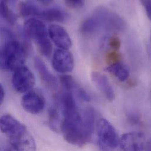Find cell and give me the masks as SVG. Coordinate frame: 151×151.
<instances>
[{"mask_svg":"<svg viewBox=\"0 0 151 151\" xmlns=\"http://www.w3.org/2000/svg\"><path fill=\"white\" fill-rule=\"evenodd\" d=\"M64 119L61 122V131L64 139L69 144L81 147L88 143L85 133L82 116L78 108L62 110Z\"/></svg>","mask_w":151,"mask_h":151,"instance_id":"cell-1","label":"cell"},{"mask_svg":"<svg viewBox=\"0 0 151 151\" xmlns=\"http://www.w3.org/2000/svg\"><path fill=\"white\" fill-rule=\"evenodd\" d=\"M27 51L25 47L18 41H7L0 47V69L15 71L24 66Z\"/></svg>","mask_w":151,"mask_h":151,"instance_id":"cell-2","label":"cell"},{"mask_svg":"<svg viewBox=\"0 0 151 151\" xmlns=\"http://www.w3.org/2000/svg\"><path fill=\"white\" fill-rule=\"evenodd\" d=\"M98 20L100 27L112 32H122L127 27L125 21L119 15L103 7H98L93 15Z\"/></svg>","mask_w":151,"mask_h":151,"instance_id":"cell-3","label":"cell"},{"mask_svg":"<svg viewBox=\"0 0 151 151\" xmlns=\"http://www.w3.org/2000/svg\"><path fill=\"white\" fill-rule=\"evenodd\" d=\"M96 133L99 144L105 148L114 149L119 143L116 130L106 119H99L96 124Z\"/></svg>","mask_w":151,"mask_h":151,"instance_id":"cell-4","label":"cell"},{"mask_svg":"<svg viewBox=\"0 0 151 151\" xmlns=\"http://www.w3.org/2000/svg\"><path fill=\"white\" fill-rule=\"evenodd\" d=\"M12 83L18 92L27 93L33 88L35 83V78L29 68L23 66L14 71Z\"/></svg>","mask_w":151,"mask_h":151,"instance_id":"cell-5","label":"cell"},{"mask_svg":"<svg viewBox=\"0 0 151 151\" xmlns=\"http://www.w3.org/2000/svg\"><path fill=\"white\" fill-rule=\"evenodd\" d=\"M24 31L26 35L38 44L48 39V32L45 24L36 18H30L24 24Z\"/></svg>","mask_w":151,"mask_h":151,"instance_id":"cell-6","label":"cell"},{"mask_svg":"<svg viewBox=\"0 0 151 151\" xmlns=\"http://www.w3.org/2000/svg\"><path fill=\"white\" fill-rule=\"evenodd\" d=\"M146 135L142 132H132L124 134L119 144L123 151H142L147 144Z\"/></svg>","mask_w":151,"mask_h":151,"instance_id":"cell-7","label":"cell"},{"mask_svg":"<svg viewBox=\"0 0 151 151\" xmlns=\"http://www.w3.org/2000/svg\"><path fill=\"white\" fill-rule=\"evenodd\" d=\"M22 108L31 114H38L42 112L45 106V100L40 92L31 90L22 97Z\"/></svg>","mask_w":151,"mask_h":151,"instance_id":"cell-8","label":"cell"},{"mask_svg":"<svg viewBox=\"0 0 151 151\" xmlns=\"http://www.w3.org/2000/svg\"><path fill=\"white\" fill-rule=\"evenodd\" d=\"M52 65L58 73L65 74L71 72L74 67L73 55L68 50L58 49L53 54Z\"/></svg>","mask_w":151,"mask_h":151,"instance_id":"cell-9","label":"cell"},{"mask_svg":"<svg viewBox=\"0 0 151 151\" xmlns=\"http://www.w3.org/2000/svg\"><path fill=\"white\" fill-rule=\"evenodd\" d=\"M48 34L54 43L60 49L68 50L72 46L71 39L65 30L61 25L52 24L48 29Z\"/></svg>","mask_w":151,"mask_h":151,"instance_id":"cell-10","label":"cell"},{"mask_svg":"<svg viewBox=\"0 0 151 151\" xmlns=\"http://www.w3.org/2000/svg\"><path fill=\"white\" fill-rule=\"evenodd\" d=\"M27 127L9 114L0 117V131L8 138L26 130Z\"/></svg>","mask_w":151,"mask_h":151,"instance_id":"cell-11","label":"cell"},{"mask_svg":"<svg viewBox=\"0 0 151 151\" xmlns=\"http://www.w3.org/2000/svg\"><path fill=\"white\" fill-rule=\"evenodd\" d=\"M9 142L16 151H36V144L28 129L9 138Z\"/></svg>","mask_w":151,"mask_h":151,"instance_id":"cell-12","label":"cell"},{"mask_svg":"<svg viewBox=\"0 0 151 151\" xmlns=\"http://www.w3.org/2000/svg\"><path fill=\"white\" fill-rule=\"evenodd\" d=\"M34 65L45 85L51 91L57 90L58 86L57 79L48 70L44 61L40 58L36 57L34 58Z\"/></svg>","mask_w":151,"mask_h":151,"instance_id":"cell-13","label":"cell"},{"mask_svg":"<svg viewBox=\"0 0 151 151\" xmlns=\"http://www.w3.org/2000/svg\"><path fill=\"white\" fill-rule=\"evenodd\" d=\"M93 83L105 97L110 102L115 99V93L106 76L98 72H93L91 74Z\"/></svg>","mask_w":151,"mask_h":151,"instance_id":"cell-14","label":"cell"},{"mask_svg":"<svg viewBox=\"0 0 151 151\" xmlns=\"http://www.w3.org/2000/svg\"><path fill=\"white\" fill-rule=\"evenodd\" d=\"M82 119L86 138L88 142H89L92 139L95 129V110L91 107H88L86 108L84 111Z\"/></svg>","mask_w":151,"mask_h":151,"instance_id":"cell-15","label":"cell"},{"mask_svg":"<svg viewBox=\"0 0 151 151\" xmlns=\"http://www.w3.org/2000/svg\"><path fill=\"white\" fill-rule=\"evenodd\" d=\"M40 17L48 21L64 22L68 19V15L58 8H51L41 11Z\"/></svg>","mask_w":151,"mask_h":151,"instance_id":"cell-16","label":"cell"},{"mask_svg":"<svg viewBox=\"0 0 151 151\" xmlns=\"http://www.w3.org/2000/svg\"><path fill=\"white\" fill-rule=\"evenodd\" d=\"M106 71L121 82L127 81L130 75L128 68L121 62L108 66Z\"/></svg>","mask_w":151,"mask_h":151,"instance_id":"cell-17","label":"cell"},{"mask_svg":"<svg viewBox=\"0 0 151 151\" xmlns=\"http://www.w3.org/2000/svg\"><path fill=\"white\" fill-rule=\"evenodd\" d=\"M18 9L19 14L23 17H40L42 11L34 3L31 1L20 2L18 5Z\"/></svg>","mask_w":151,"mask_h":151,"instance_id":"cell-18","label":"cell"},{"mask_svg":"<svg viewBox=\"0 0 151 151\" xmlns=\"http://www.w3.org/2000/svg\"><path fill=\"white\" fill-rule=\"evenodd\" d=\"M48 124L52 131L57 132L61 131L60 113L55 107H51L48 110Z\"/></svg>","mask_w":151,"mask_h":151,"instance_id":"cell-19","label":"cell"},{"mask_svg":"<svg viewBox=\"0 0 151 151\" xmlns=\"http://www.w3.org/2000/svg\"><path fill=\"white\" fill-rule=\"evenodd\" d=\"M100 27L97 19L92 16L83 21L81 27V32L83 34H92L97 31Z\"/></svg>","mask_w":151,"mask_h":151,"instance_id":"cell-20","label":"cell"},{"mask_svg":"<svg viewBox=\"0 0 151 151\" xmlns=\"http://www.w3.org/2000/svg\"><path fill=\"white\" fill-rule=\"evenodd\" d=\"M0 15L11 25H14L17 21V16L9 8L6 1L0 2Z\"/></svg>","mask_w":151,"mask_h":151,"instance_id":"cell-21","label":"cell"},{"mask_svg":"<svg viewBox=\"0 0 151 151\" xmlns=\"http://www.w3.org/2000/svg\"><path fill=\"white\" fill-rule=\"evenodd\" d=\"M40 53L46 57H50L52 52V45L49 39L37 45Z\"/></svg>","mask_w":151,"mask_h":151,"instance_id":"cell-22","label":"cell"},{"mask_svg":"<svg viewBox=\"0 0 151 151\" xmlns=\"http://www.w3.org/2000/svg\"><path fill=\"white\" fill-rule=\"evenodd\" d=\"M122 55L116 51H111L107 54L106 56V63L109 65L120 63L122 60Z\"/></svg>","mask_w":151,"mask_h":151,"instance_id":"cell-23","label":"cell"},{"mask_svg":"<svg viewBox=\"0 0 151 151\" xmlns=\"http://www.w3.org/2000/svg\"><path fill=\"white\" fill-rule=\"evenodd\" d=\"M109 47L114 51L118 50L121 46V42L119 38L116 37H112L109 38L108 41Z\"/></svg>","mask_w":151,"mask_h":151,"instance_id":"cell-24","label":"cell"},{"mask_svg":"<svg viewBox=\"0 0 151 151\" xmlns=\"http://www.w3.org/2000/svg\"><path fill=\"white\" fill-rule=\"evenodd\" d=\"M67 6L71 8L78 9L83 6L85 2L82 0H67L65 2Z\"/></svg>","mask_w":151,"mask_h":151,"instance_id":"cell-25","label":"cell"},{"mask_svg":"<svg viewBox=\"0 0 151 151\" xmlns=\"http://www.w3.org/2000/svg\"><path fill=\"white\" fill-rule=\"evenodd\" d=\"M141 4H142L146 14L149 19L151 18V2L150 0H142L141 1Z\"/></svg>","mask_w":151,"mask_h":151,"instance_id":"cell-26","label":"cell"},{"mask_svg":"<svg viewBox=\"0 0 151 151\" xmlns=\"http://www.w3.org/2000/svg\"><path fill=\"white\" fill-rule=\"evenodd\" d=\"M128 119L131 124H137L140 122V117L136 113H131L128 116Z\"/></svg>","mask_w":151,"mask_h":151,"instance_id":"cell-27","label":"cell"},{"mask_svg":"<svg viewBox=\"0 0 151 151\" xmlns=\"http://www.w3.org/2000/svg\"><path fill=\"white\" fill-rule=\"evenodd\" d=\"M5 98V90L2 85L0 83V105L2 104Z\"/></svg>","mask_w":151,"mask_h":151,"instance_id":"cell-28","label":"cell"},{"mask_svg":"<svg viewBox=\"0 0 151 151\" xmlns=\"http://www.w3.org/2000/svg\"><path fill=\"white\" fill-rule=\"evenodd\" d=\"M41 4H43V5H48L50 4H51V3H52V1H46V0H44V1H39Z\"/></svg>","mask_w":151,"mask_h":151,"instance_id":"cell-29","label":"cell"},{"mask_svg":"<svg viewBox=\"0 0 151 151\" xmlns=\"http://www.w3.org/2000/svg\"><path fill=\"white\" fill-rule=\"evenodd\" d=\"M11 151V150H9V151Z\"/></svg>","mask_w":151,"mask_h":151,"instance_id":"cell-30","label":"cell"}]
</instances>
